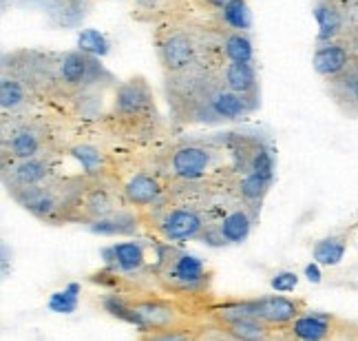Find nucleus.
<instances>
[{"mask_svg": "<svg viewBox=\"0 0 358 341\" xmlns=\"http://www.w3.org/2000/svg\"><path fill=\"white\" fill-rule=\"evenodd\" d=\"M111 118L117 122V131H122L127 138L153 131V125H157L155 98L142 76H135L115 89Z\"/></svg>", "mask_w": 358, "mask_h": 341, "instance_id": "obj_1", "label": "nucleus"}, {"mask_svg": "<svg viewBox=\"0 0 358 341\" xmlns=\"http://www.w3.org/2000/svg\"><path fill=\"white\" fill-rule=\"evenodd\" d=\"M157 275L162 281H166L171 288L192 291V288H197V286L206 284L208 270H206L203 262L195 255L171 251V249H159Z\"/></svg>", "mask_w": 358, "mask_h": 341, "instance_id": "obj_2", "label": "nucleus"}, {"mask_svg": "<svg viewBox=\"0 0 358 341\" xmlns=\"http://www.w3.org/2000/svg\"><path fill=\"white\" fill-rule=\"evenodd\" d=\"M341 321L327 312L306 310L290 326H283L279 333H270L272 341H327L338 330Z\"/></svg>", "mask_w": 358, "mask_h": 341, "instance_id": "obj_3", "label": "nucleus"}, {"mask_svg": "<svg viewBox=\"0 0 358 341\" xmlns=\"http://www.w3.org/2000/svg\"><path fill=\"white\" fill-rule=\"evenodd\" d=\"M241 304L250 315H255L259 321L270 326V328L290 326L296 317H301L303 312H306V302H303V299H292L283 295L250 299V302H241Z\"/></svg>", "mask_w": 358, "mask_h": 341, "instance_id": "obj_4", "label": "nucleus"}, {"mask_svg": "<svg viewBox=\"0 0 358 341\" xmlns=\"http://www.w3.org/2000/svg\"><path fill=\"white\" fill-rule=\"evenodd\" d=\"M159 60L166 76L184 74L199 64V45L188 32H171L159 43Z\"/></svg>", "mask_w": 358, "mask_h": 341, "instance_id": "obj_5", "label": "nucleus"}, {"mask_svg": "<svg viewBox=\"0 0 358 341\" xmlns=\"http://www.w3.org/2000/svg\"><path fill=\"white\" fill-rule=\"evenodd\" d=\"M358 60L356 45L352 43V38L341 36L332 43H319L314 51V71L325 80H332L341 74H345L350 67Z\"/></svg>", "mask_w": 358, "mask_h": 341, "instance_id": "obj_6", "label": "nucleus"}, {"mask_svg": "<svg viewBox=\"0 0 358 341\" xmlns=\"http://www.w3.org/2000/svg\"><path fill=\"white\" fill-rule=\"evenodd\" d=\"M100 71V62L89 53L66 51L56 62V83H60L69 91H80L82 87L93 85Z\"/></svg>", "mask_w": 358, "mask_h": 341, "instance_id": "obj_7", "label": "nucleus"}, {"mask_svg": "<svg viewBox=\"0 0 358 341\" xmlns=\"http://www.w3.org/2000/svg\"><path fill=\"white\" fill-rule=\"evenodd\" d=\"M157 230L164 239L169 242H186L203 235V220L195 209L188 207H175V209H164L159 217L155 220Z\"/></svg>", "mask_w": 358, "mask_h": 341, "instance_id": "obj_8", "label": "nucleus"}, {"mask_svg": "<svg viewBox=\"0 0 358 341\" xmlns=\"http://www.w3.org/2000/svg\"><path fill=\"white\" fill-rule=\"evenodd\" d=\"M129 304L137 315V328L142 333L186 326L182 310L171 302H164V299H135V302L129 299Z\"/></svg>", "mask_w": 358, "mask_h": 341, "instance_id": "obj_9", "label": "nucleus"}, {"mask_svg": "<svg viewBox=\"0 0 358 341\" xmlns=\"http://www.w3.org/2000/svg\"><path fill=\"white\" fill-rule=\"evenodd\" d=\"M213 151L203 144H184L177 146L171 153L169 160V171L177 180L184 182H195L210 169Z\"/></svg>", "mask_w": 358, "mask_h": 341, "instance_id": "obj_10", "label": "nucleus"}, {"mask_svg": "<svg viewBox=\"0 0 358 341\" xmlns=\"http://www.w3.org/2000/svg\"><path fill=\"white\" fill-rule=\"evenodd\" d=\"M13 200H16L20 207H24L29 213H34L40 220H51L56 213H62L64 207L66 209H73L76 207V200H60L56 195L53 186H45V184H38V186H27L20 190H13Z\"/></svg>", "mask_w": 358, "mask_h": 341, "instance_id": "obj_11", "label": "nucleus"}, {"mask_svg": "<svg viewBox=\"0 0 358 341\" xmlns=\"http://www.w3.org/2000/svg\"><path fill=\"white\" fill-rule=\"evenodd\" d=\"M45 140H47V133L38 125L22 122V125L13 127L11 133H5V138H3L5 158L11 155V162L40 158L43 155V148H45Z\"/></svg>", "mask_w": 358, "mask_h": 341, "instance_id": "obj_12", "label": "nucleus"}, {"mask_svg": "<svg viewBox=\"0 0 358 341\" xmlns=\"http://www.w3.org/2000/svg\"><path fill=\"white\" fill-rule=\"evenodd\" d=\"M224 85L237 93L250 111L259 106V78L252 62H228L222 71Z\"/></svg>", "mask_w": 358, "mask_h": 341, "instance_id": "obj_13", "label": "nucleus"}, {"mask_svg": "<svg viewBox=\"0 0 358 341\" xmlns=\"http://www.w3.org/2000/svg\"><path fill=\"white\" fill-rule=\"evenodd\" d=\"M49 177H51V167L43 158L16 160V162H11V167L5 165V184L9 186V193L27 188V186L45 184Z\"/></svg>", "mask_w": 358, "mask_h": 341, "instance_id": "obj_14", "label": "nucleus"}, {"mask_svg": "<svg viewBox=\"0 0 358 341\" xmlns=\"http://www.w3.org/2000/svg\"><path fill=\"white\" fill-rule=\"evenodd\" d=\"M327 93L343 116L358 118V60L345 74L327 80Z\"/></svg>", "mask_w": 358, "mask_h": 341, "instance_id": "obj_15", "label": "nucleus"}, {"mask_svg": "<svg viewBox=\"0 0 358 341\" xmlns=\"http://www.w3.org/2000/svg\"><path fill=\"white\" fill-rule=\"evenodd\" d=\"M314 18L319 25V43H332V40L345 36L348 22L345 13L336 0H316L314 5Z\"/></svg>", "mask_w": 358, "mask_h": 341, "instance_id": "obj_16", "label": "nucleus"}, {"mask_svg": "<svg viewBox=\"0 0 358 341\" xmlns=\"http://www.w3.org/2000/svg\"><path fill=\"white\" fill-rule=\"evenodd\" d=\"M102 257L115 272L117 270L120 272H137L146 266V251H144V244H140V242L113 244V246L102 251Z\"/></svg>", "mask_w": 358, "mask_h": 341, "instance_id": "obj_17", "label": "nucleus"}, {"mask_svg": "<svg viewBox=\"0 0 358 341\" xmlns=\"http://www.w3.org/2000/svg\"><path fill=\"white\" fill-rule=\"evenodd\" d=\"M164 188L155 175L148 173H137L124 184V197L133 207H153V204L162 197Z\"/></svg>", "mask_w": 358, "mask_h": 341, "instance_id": "obj_18", "label": "nucleus"}, {"mask_svg": "<svg viewBox=\"0 0 358 341\" xmlns=\"http://www.w3.org/2000/svg\"><path fill=\"white\" fill-rule=\"evenodd\" d=\"M27 102H29V85L22 78L5 71L3 80H0V106H3V111L16 113Z\"/></svg>", "mask_w": 358, "mask_h": 341, "instance_id": "obj_19", "label": "nucleus"}, {"mask_svg": "<svg viewBox=\"0 0 358 341\" xmlns=\"http://www.w3.org/2000/svg\"><path fill=\"white\" fill-rule=\"evenodd\" d=\"M210 109H213L215 122H222V120H239L241 116L250 113L248 104L239 98L237 93H232L226 85H222V87H219L213 93Z\"/></svg>", "mask_w": 358, "mask_h": 341, "instance_id": "obj_20", "label": "nucleus"}, {"mask_svg": "<svg viewBox=\"0 0 358 341\" xmlns=\"http://www.w3.org/2000/svg\"><path fill=\"white\" fill-rule=\"evenodd\" d=\"M348 244H350V233H336L316 242L312 251L314 262L321 266H338L348 253Z\"/></svg>", "mask_w": 358, "mask_h": 341, "instance_id": "obj_21", "label": "nucleus"}, {"mask_svg": "<svg viewBox=\"0 0 358 341\" xmlns=\"http://www.w3.org/2000/svg\"><path fill=\"white\" fill-rule=\"evenodd\" d=\"M252 224H255V217L245 209H237V211L228 213L217 228L226 244H241L248 239V235H250Z\"/></svg>", "mask_w": 358, "mask_h": 341, "instance_id": "obj_22", "label": "nucleus"}, {"mask_svg": "<svg viewBox=\"0 0 358 341\" xmlns=\"http://www.w3.org/2000/svg\"><path fill=\"white\" fill-rule=\"evenodd\" d=\"M137 228V220L131 213H113L91 224V230L98 235H129Z\"/></svg>", "mask_w": 358, "mask_h": 341, "instance_id": "obj_23", "label": "nucleus"}, {"mask_svg": "<svg viewBox=\"0 0 358 341\" xmlns=\"http://www.w3.org/2000/svg\"><path fill=\"white\" fill-rule=\"evenodd\" d=\"M224 56L228 62H252L255 47L252 40L241 32H232L224 38Z\"/></svg>", "mask_w": 358, "mask_h": 341, "instance_id": "obj_24", "label": "nucleus"}, {"mask_svg": "<svg viewBox=\"0 0 358 341\" xmlns=\"http://www.w3.org/2000/svg\"><path fill=\"white\" fill-rule=\"evenodd\" d=\"M222 18H224V22L230 27V29L241 32V34H245L248 29H250V25H252L250 9H248L245 0H232V3H228L222 9Z\"/></svg>", "mask_w": 358, "mask_h": 341, "instance_id": "obj_25", "label": "nucleus"}, {"mask_svg": "<svg viewBox=\"0 0 358 341\" xmlns=\"http://www.w3.org/2000/svg\"><path fill=\"white\" fill-rule=\"evenodd\" d=\"M108 40L102 32L98 29H85V32H80L78 36V51L82 53H89V56L93 58H102L108 53Z\"/></svg>", "mask_w": 358, "mask_h": 341, "instance_id": "obj_26", "label": "nucleus"}, {"mask_svg": "<svg viewBox=\"0 0 358 341\" xmlns=\"http://www.w3.org/2000/svg\"><path fill=\"white\" fill-rule=\"evenodd\" d=\"M270 184L272 182L266 180V177H261L257 173H248L239 182V195L250 204H261V200H264L268 193Z\"/></svg>", "mask_w": 358, "mask_h": 341, "instance_id": "obj_27", "label": "nucleus"}, {"mask_svg": "<svg viewBox=\"0 0 358 341\" xmlns=\"http://www.w3.org/2000/svg\"><path fill=\"white\" fill-rule=\"evenodd\" d=\"M199 330L186 326H175V328H162V330H146L142 333L140 341H197Z\"/></svg>", "mask_w": 358, "mask_h": 341, "instance_id": "obj_28", "label": "nucleus"}, {"mask_svg": "<svg viewBox=\"0 0 358 341\" xmlns=\"http://www.w3.org/2000/svg\"><path fill=\"white\" fill-rule=\"evenodd\" d=\"M78 293H80L78 284H69L64 291L53 293L49 297V310L60 312V315H71L78 308Z\"/></svg>", "mask_w": 358, "mask_h": 341, "instance_id": "obj_29", "label": "nucleus"}, {"mask_svg": "<svg viewBox=\"0 0 358 341\" xmlns=\"http://www.w3.org/2000/svg\"><path fill=\"white\" fill-rule=\"evenodd\" d=\"M73 155L78 158V162H80L82 169H85L87 173H98L102 169V165H104V155L95 146H89V144L76 146Z\"/></svg>", "mask_w": 358, "mask_h": 341, "instance_id": "obj_30", "label": "nucleus"}, {"mask_svg": "<svg viewBox=\"0 0 358 341\" xmlns=\"http://www.w3.org/2000/svg\"><path fill=\"white\" fill-rule=\"evenodd\" d=\"M270 286L277 293H292L299 286V275L292 270H281V272H277V275H272Z\"/></svg>", "mask_w": 358, "mask_h": 341, "instance_id": "obj_31", "label": "nucleus"}, {"mask_svg": "<svg viewBox=\"0 0 358 341\" xmlns=\"http://www.w3.org/2000/svg\"><path fill=\"white\" fill-rule=\"evenodd\" d=\"M306 277L312 281V284H319L321 279H323V272H321V264H316V262H312V264H308L306 266Z\"/></svg>", "mask_w": 358, "mask_h": 341, "instance_id": "obj_32", "label": "nucleus"}, {"mask_svg": "<svg viewBox=\"0 0 358 341\" xmlns=\"http://www.w3.org/2000/svg\"><path fill=\"white\" fill-rule=\"evenodd\" d=\"M228 3H232V0H201V5L213 7V9H224Z\"/></svg>", "mask_w": 358, "mask_h": 341, "instance_id": "obj_33", "label": "nucleus"}, {"mask_svg": "<svg viewBox=\"0 0 358 341\" xmlns=\"http://www.w3.org/2000/svg\"><path fill=\"white\" fill-rule=\"evenodd\" d=\"M348 38H352V43L356 45V51H358V34L356 36H348Z\"/></svg>", "mask_w": 358, "mask_h": 341, "instance_id": "obj_34", "label": "nucleus"}, {"mask_svg": "<svg viewBox=\"0 0 358 341\" xmlns=\"http://www.w3.org/2000/svg\"><path fill=\"white\" fill-rule=\"evenodd\" d=\"M252 341H270V337H259V339H252Z\"/></svg>", "mask_w": 358, "mask_h": 341, "instance_id": "obj_35", "label": "nucleus"}]
</instances>
